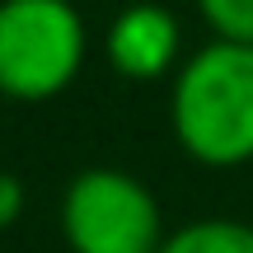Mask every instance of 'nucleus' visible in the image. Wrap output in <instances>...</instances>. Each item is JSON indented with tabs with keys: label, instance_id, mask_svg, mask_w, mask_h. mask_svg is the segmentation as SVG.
<instances>
[{
	"label": "nucleus",
	"instance_id": "obj_1",
	"mask_svg": "<svg viewBox=\"0 0 253 253\" xmlns=\"http://www.w3.org/2000/svg\"><path fill=\"white\" fill-rule=\"evenodd\" d=\"M169 126L188 160L239 169L253 160V47L207 42L173 71Z\"/></svg>",
	"mask_w": 253,
	"mask_h": 253
},
{
	"label": "nucleus",
	"instance_id": "obj_2",
	"mask_svg": "<svg viewBox=\"0 0 253 253\" xmlns=\"http://www.w3.org/2000/svg\"><path fill=\"white\" fill-rule=\"evenodd\" d=\"M84 19L71 0H0V94L47 103L84 66Z\"/></svg>",
	"mask_w": 253,
	"mask_h": 253
},
{
	"label": "nucleus",
	"instance_id": "obj_3",
	"mask_svg": "<svg viewBox=\"0 0 253 253\" xmlns=\"http://www.w3.org/2000/svg\"><path fill=\"white\" fill-rule=\"evenodd\" d=\"M61 235L71 253H160L169 230L160 197L136 173L94 164L61 197Z\"/></svg>",
	"mask_w": 253,
	"mask_h": 253
},
{
	"label": "nucleus",
	"instance_id": "obj_4",
	"mask_svg": "<svg viewBox=\"0 0 253 253\" xmlns=\"http://www.w3.org/2000/svg\"><path fill=\"white\" fill-rule=\"evenodd\" d=\"M108 66L122 80H164L183 66V28L178 14L155 0H136L113 14L108 38H103Z\"/></svg>",
	"mask_w": 253,
	"mask_h": 253
},
{
	"label": "nucleus",
	"instance_id": "obj_5",
	"mask_svg": "<svg viewBox=\"0 0 253 253\" xmlns=\"http://www.w3.org/2000/svg\"><path fill=\"white\" fill-rule=\"evenodd\" d=\"M160 253H253V225L235 216H202L169 230Z\"/></svg>",
	"mask_w": 253,
	"mask_h": 253
},
{
	"label": "nucleus",
	"instance_id": "obj_6",
	"mask_svg": "<svg viewBox=\"0 0 253 253\" xmlns=\"http://www.w3.org/2000/svg\"><path fill=\"white\" fill-rule=\"evenodd\" d=\"M197 14L211 28V42L253 47V0H197Z\"/></svg>",
	"mask_w": 253,
	"mask_h": 253
},
{
	"label": "nucleus",
	"instance_id": "obj_7",
	"mask_svg": "<svg viewBox=\"0 0 253 253\" xmlns=\"http://www.w3.org/2000/svg\"><path fill=\"white\" fill-rule=\"evenodd\" d=\"M19 216H24V183L0 169V230H9Z\"/></svg>",
	"mask_w": 253,
	"mask_h": 253
}]
</instances>
